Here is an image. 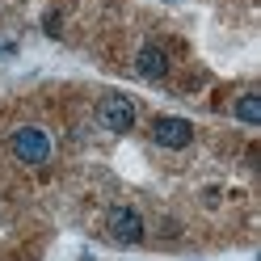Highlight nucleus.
Instances as JSON below:
<instances>
[{
	"label": "nucleus",
	"instance_id": "20e7f679",
	"mask_svg": "<svg viewBox=\"0 0 261 261\" xmlns=\"http://www.w3.org/2000/svg\"><path fill=\"white\" fill-rule=\"evenodd\" d=\"M106 227H110V236L118 240V244H139L143 240V219L130 206H114L110 219H106Z\"/></svg>",
	"mask_w": 261,
	"mask_h": 261
},
{
	"label": "nucleus",
	"instance_id": "f03ea898",
	"mask_svg": "<svg viewBox=\"0 0 261 261\" xmlns=\"http://www.w3.org/2000/svg\"><path fill=\"white\" fill-rule=\"evenodd\" d=\"M152 139L160 143V148H186V143L194 139V122L190 118H177V114H165V118L152 122Z\"/></svg>",
	"mask_w": 261,
	"mask_h": 261
},
{
	"label": "nucleus",
	"instance_id": "423d86ee",
	"mask_svg": "<svg viewBox=\"0 0 261 261\" xmlns=\"http://www.w3.org/2000/svg\"><path fill=\"white\" fill-rule=\"evenodd\" d=\"M236 118H240V122H249V126L261 122V97H257V93H240V101H236Z\"/></svg>",
	"mask_w": 261,
	"mask_h": 261
},
{
	"label": "nucleus",
	"instance_id": "7ed1b4c3",
	"mask_svg": "<svg viewBox=\"0 0 261 261\" xmlns=\"http://www.w3.org/2000/svg\"><path fill=\"white\" fill-rule=\"evenodd\" d=\"M97 122H101L106 130H130V122H135V106L126 101V97H118V93H110V97H101V106H97Z\"/></svg>",
	"mask_w": 261,
	"mask_h": 261
},
{
	"label": "nucleus",
	"instance_id": "f257e3e1",
	"mask_svg": "<svg viewBox=\"0 0 261 261\" xmlns=\"http://www.w3.org/2000/svg\"><path fill=\"white\" fill-rule=\"evenodd\" d=\"M13 156H17L21 165H42V160L51 156V139H46V130H38V126L13 130Z\"/></svg>",
	"mask_w": 261,
	"mask_h": 261
},
{
	"label": "nucleus",
	"instance_id": "39448f33",
	"mask_svg": "<svg viewBox=\"0 0 261 261\" xmlns=\"http://www.w3.org/2000/svg\"><path fill=\"white\" fill-rule=\"evenodd\" d=\"M135 72L143 76V80H160L169 72V59H165V51L160 46H143V51L135 55Z\"/></svg>",
	"mask_w": 261,
	"mask_h": 261
}]
</instances>
